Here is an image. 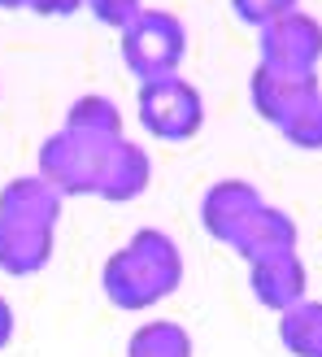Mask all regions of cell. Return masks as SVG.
I'll use <instances>...</instances> for the list:
<instances>
[{
	"label": "cell",
	"instance_id": "cell-1",
	"mask_svg": "<svg viewBox=\"0 0 322 357\" xmlns=\"http://www.w3.org/2000/svg\"><path fill=\"white\" fill-rule=\"evenodd\" d=\"M61 196L40 174H17L0 188V271L13 279L40 275L57 248Z\"/></svg>",
	"mask_w": 322,
	"mask_h": 357
},
{
	"label": "cell",
	"instance_id": "cell-2",
	"mask_svg": "<svg viewBox=\"0 0 322 357\" xmlns=\"http://www.w3.org/2000/svg\"><path fill=\"white\" fill-rule=\"evenodd\" d=\"M178 283H183V253H178L174 236L157 227H139L118 253H109L100 271V288L109 296V305L127 314H144L161 305L166 296L178 292Z\"/></svg>",
	"mask_w": 322,
	"mask_h": 357
},
{
	"label": "cell",
	"instance_id": "cell-3",
	"mask_svg": "<svg viewBox=\"0 0 322 357\" xmlns=\"http://www.w3.org/2000/svg\"><path fill=\"white\" fill-rule=\"evenodd\" d=\"M118 139L61 127L40 144V178L66 201V196H100L109 174Z\"/></svg>",
	"mask_w": 322,
	"mask_h": 357
},
{
	"label": "cell",
	"instance_id": "cell-4",
	"mask_svg": "<svg viewBox=\"0 0 322 357\" xmlns=\"http://www.w3.org/2000/svg\"><path fill=\"white\" fill-rule=\"evenodd\" d=\"M183 57H187V26L170 9H139L135 22L122 31V61L139 83L178 75Z\"/></svg>",
	"mask_w": 322,
	"mask_h": 357
},
{
	"label": "cell",
	"instance_id": "cell-5",
	"mask_svg": "<svg viewBox=\"0 0 322 357\" xmlns=\"http://www.w3.org/2000/svg\"><path fill=\"white\" fill-rule=\"evenodd\" d=\"M135 109H139L144 131L153 139H166V144H183V139L201 135V127H205V100L183 75L139 83Z\"/></svg>",
	"mask_w": 322,
	"mask_h": 357
},
{
	"label": "cell",
	"instance_id": "cell-6",
	"mask_svg": "<svg viewBox=\"0 0 322 357\" xmlns=\"http://www.w3.org/2000/svg\"><path fill=\"white\" fill-rule=\"evenodd\" d=\"M261 66L283 70V75H318L322 61V22L314 13L296 9L288 17H279L261 31Z\"/></svg>",
	"mask_w": 322,
	"mask_h": 357
},
{
	"label": "cell",
	"instance_id": "cell-7",
	"mask_svg": "<svg viewBox=\"0 0 322 357\" xmlns=\"http://www.w3.org/2000/svg\"><path fill=\"white\" fill-rule=\"evenodd\" d=\"M318 96H322L318 75H283V70H270V66L257 61L253 79H248V100H253L257 118H266L279 131L288 127L292 118L305 114Z\"/></svg>",
	"mask_w": 322,
	"mask_h": 357
},
{
	"label": "cell",
	"instance_id": "cell-8",
	"mask_svg": "<svg viewBox=\"0 0 322 357\" xmlns=\"http://www.w3.org/2000/svg\"><path fill=\"white\" fill-rule=\"evenodd\" d=\"M261 192L248 178H218L205 196H201V227L209 231L218 244H236L244 222L261 209Z\"/></svg>",
	"mask_w": 322,
	"mask_h": 357
},
{
	"label": "cell",
	"instance_id": "cell-9",
	"mask_svg": "<svg viewBox=\"0 0 322 357\" xmlns=\"http://www.w3.org/2000/svg\"><path fill=\"white\" fill-rule=\"evenodd\" d=\"M248 283H253V296L261 301L266 310H279V314H288L296 310L300 301H305V261L296 257V248L292 253H279V257H261L248 266Z\"/></svg>",
	"mask_w": 322,
	"mask_h": 357
},
{
	"label": "cell",
	"instance_id": "cell-10",
	"mask_svg": "<svg viewBox=\"0 0 322 357\" xmlns=\"http://www.w3.org/2000/svg\"><path fill=\"white\" fill-rule=\"evenodd\" d=\"M236 253L253 266V261H261V257H279V253H292L296 248V222L288 218L283 209H275V205H261L253 218L244 222V231L236 236Z\"/></svg>",
	"mask_w": 322,
	"mask_h": 357
},
{
	"label": "cell",
	"instance_id": "cell-11",
	"mask_svg": "<svg viewBox=\"0 0 322 357\" xmlns=\"http://www.w3.org/2000/svg\"><path fill=\"white\" fill-rule=\"evenodd\" d=\"M148 178H153V162H148V153L139 149V144H131L127 135H122V139H118V149H114L109 174H105L100 201H109V205H127V201H135V196H144Z\"/></svg>",
	"mask_w": 322,
	"mask_h": 357
},
{
	"label": "cell",
	"instance_id": "cell-12",
	"mask_svg": "<svg viewBox=\"0 0 322 357\" xmlns=\"http://www.w3.org/2000/svg\"><path fill=\"white\" fill-rule=\"evenodd\" d=\"M279 340L292 357H322V301H300L283 314Z\"/></svg>",
	"mask_w": 322,
	"mask_h": 357
},
{
	"label": "cell",
	"instance_id": "cell-13",
	"mask_svg": "<svg viewBox=\"0 0 322 357\" xmlns=\"http://www.w3.org/2000/svg\"><path fill=\"white\" fill-rule=\"evenodd\" d=\"M127 357H192V335H187V327L170 323V318L144 323L131 331Z\"/></svg>",
	"mask_w": 322,
	"mask_h": 357
},
{
	"label": "cell",
	"instance_id": "cell-14",
	"mask_svg": "<svg viewBox=\"0 0 322 357\" xmlns=\"http://www.w3.org/2000/svg\"><path fill=\"white\" fill-rule=\"evenodd\" d=\"M66 127L75 131H92V135H109V139H122V109L109 100V96H79L75 105L66 109Z\"/></svg>",
	"mask_w": 322,
	"mask_h": 357
},
{
	"label": "cell",
	"instance_id": "cell-15",
	"mask_svg": "<svg viewBox=\"0 0 322 357\" xmlns=\"http://www.w3.org/2000/svg\"><path fill=\"white\" fill-rule=\"evenodd\" d=\"M296 9H300V0H231V13L244 26H257V31H266L270 22H279V17H288Z\"/></svg>",
	"mask_w": 322,
	"mask_h": 357
},
{
	"label": "cell",
	"instance_id": "cell-16",
	"mask_svg": "<svg viewBox=\"0 0 322 357\" xmlns=\"http://www.w3.org/2000/svg\"><path fill=\"white\" fill-rule=\"evenodd\" d=\"M279 135L288 139L292 149H300V153H318V149H322V96H318L300 118H292Z\"/></svg>",
	"mask_w": 322,
	"mask_h": 357
},
{
	"label": "cell",
	"instance_id": "cell-17",
	"mask_svg": "<svg viewBox=\"0 0 322 357\" xmlns=\"http://www.w3.org/2000/svg\"><path fill=\"white\" fill-rule=\"evenodd\" d=\"M83 9H92V17H96V22H105V26L127 31L144 5H139V0H83Z\"/></svg>",
	"mask_w": 322,
	"mask_h": 357
},
{
	"label": "cell",
	"instance_id": "cell-18",
	"mask_svg": "<svg viewBox=\"0 0 322 357\" xmlns=\"http://www.w3.org/2000/svg\"><path fill=\"white\" fill-rule=\"evenodd\" d=\"M79 9H83V0H31L26 13H40V17H70V13H79Z\"/></svg>",
	"mask_w": 322,
	"mask_h": 357
},
{
	"label": "cell",
	"instance_id": "cell-19",
	"mask_svg": "<svg viewBox=\"0 0 322 357\" xmlns=\"http://www.w3.org/2000/svg\"><path fill=\"white\" fill-rule=\"evenodd\" d=\"M13 331H17V318H13V305L0 296V353L13 344Z\"/></svg>",
	"mask_w": 322,
	"mask_h": 357
},
{
	"label": "cell",
	"instance_id": "cell-20",
	"mask_svg": "<svg viewBox=\"0 0 322 357\" xmlns=\"http://www.w3.org/2000/svg\"><path fill=\"white\" fill-rule=\"evenodd\" d=\"M0 9H31V0H0Z\"/></svg>",
	"mask_w": 322,
	"mask_h": 357
}]
</instances>
